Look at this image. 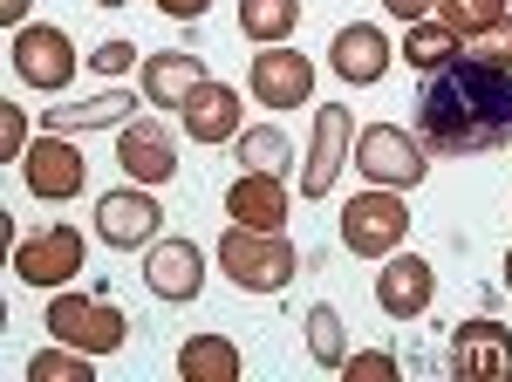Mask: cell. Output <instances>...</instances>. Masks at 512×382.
Returning a JSON list of instances; mask_svg holds the SVG:
<instances>
[{"label":"cell","mask_w":512,"mask_h":382,"mask_svg":"<svg viewBox=\"0 0 512 382\" xmlns=\"http://www.w3.org/2000/svg\"><path fill=\"white\" fill-rule=\"evenodd\" d=\"M417 137L437 157H485L512 144V69L485 55H458L417 96Z\"/></svg>","instance_id":"obj_1"},{"label":"cell","mask_w":512,"mask_h":382,"mask_svg":"<svg viewBox=\"0 0 512 382\" xmlns=\"http://www.w3.org/2000/svg\"><path fill=\"white\" fill-rule=\"evenodd\" d=\"M219 267H226V280L246 287V294H280V287L294 280V267H301V253H294L280 232L226 226V239H219Z\"/></svg>","instance_id":"obj_2"},{"label":"cell","mask_w":512,"mask_h":382,"mask_svg":"<svg viewBox=\"0 0 512 382\" xmlns=\"http://www.w3.org/2000/svg\"><path fill=\"white\" fill-rule=\"evenodd\" d=\"M355 171L383 191L424 185V171H431L424 164V137H410L403 123H369V130H355Z\"/></svg>","instance_id":"obj_3"},{"label":"cell","mask_w":512,"mask_h":382,"mask_svg":"<svg viewBox=\"0 0 512 382\" xmlns=\"http://www.w3.org/2000/svg\"><path fill=\"white\" fill-rule=\"evenodd\" d=\"M403 232H410V212H403V191H362L342 205V246H349L355 260H390L396 246H403Z\"/></svg>","instance_id":"obj_4"},{"label":"cell","mask_w":512,"mask_h":382,"mask_svg":"<svg viewBox=\"0 0 512 382\" xmlns=\"http://www.w3.org/2000/svg\"><path fill=\"white\" fill-rule=\"evenodd\" d=\"M48 335L82 348V355H110V348H123L130 321H123L103 294H55V301H48Z\"/></svg>","instance_id":"obj_5"},{"label":"cell","mask_w":512,"mask_h":382,"mask_svg":"<svg viewBox=\"0 0 512 382\" xmlns=\"http://www.w3.org/2000/svg\"><path fill=\"white\" fill-rule=\"evenodd\" d=\"M7 62H14V76L28 82V89H69L76 82V41L62 35V28H14V48H7Z\"/></svg>","instance_id":"obj_6"},{"label":"cell","mask_w":512,"mask_h":382,"mask_svg":"<svg viewBox=\"0 0 512 382\" xmlns=\"http://www.w3.org/2000/svg\"><path fill=\"white\" fill-rule=\"evenodd\" d=\"M82 260H89V239H82L76 226H41L14 246V273H21L28 287H62V280L82 273Z\"/></svg>","instance_id":"obj_7"},{"label":"cell","mask_w":512,"mask_h":382,"mask_svg":"<svg viewBox=\"0 0 512 382\" xmlns=\"http://www.w3.org/2000/svg\"><path fill=\"white\" fill-rule=\"evenodd\" d=\"M246 89H253L267 110H301V103L315 96V62L274 41V48H260V55H253V69H246Z\"/></svg>","instance_id":"obj_8"},{"label":"cell","mask_w":512,"mask_h":382,"mask_svg":"<svg viewBox=\"0 0 512 382\" xmlns=\"http://www.w3.org/2000/svg\"><path fill=\"white\" fill-rule=\"evenodd\" d=\"M21 178L35 198H76L82 178H89V164H82V144L76 137H62V130H48L41 144L21 151Z\"/></svg>","instance_id":"obj_9"},{"label":"cell","mask_w":512,"mask_h":382,"mask_svg":"<svg viewBox=\"0 0 512 382\" xmlns=\"http://www.w3.org/2000/svg\"><path fill=\"white\" fill-rule=\"evenodd\" d=\"M158 198L144 185H123V191H103L96 198V232H103V246H117V253H130V246H151L158 239Z\"/></svg>","instance_id":"obj_10"},{"label":"cell","mask_w":512,"mask_h":382,"mask_svg":"<svg viewBox=\"0 0 512 382\" xmlns=\"http://www.w3.org/2000/svg\"><path fill=\"white\" fill-rule=\"evenodd\" d=\"M117 164L130 171V185H164L178 171V144L164 123L137 116V123H117Z\"/></svg>","instance_id":"obj_11"},{"label":"cell","mask_w":512,"mask_h":382,"mask_svg":"<svg viewBox=\"0 0 512 382\" xmlns=\"http://www.w3.org/2000/svg\"><path fill=\"white\" fill-rule=\"evenodd\" d=\"M451 369L465 382H512V335L499 321H465L451 335Z\"/></svg>","instance_id":"obj_12"},{"label":"cell","mask_w":512,"mask_h":382,"mask_svg":"<svg viewBox=\"0 0 512 382\" xmlns=\"http://www.w3.org/2000/svg\"><path fill=\"white\" fill-rule=\"evenodd\" d=\"M437 294V273L431 260H417V253H403L396 246L390 260H383V273H376V307L390 314V321H410V314H424Z\"/></svg>","instance_id":"obj_13"},{"label":"cell","mask_w":512,"mask_h":382,"mask_svg":"<svg viewBox=\"0 0 512 382\" xmlns=\"http://www.w3.org/2000/svg\"><path fill=\"white\" fill-rule=\"evenodd\" d=\"M144 280H151L158 301H198V287H205V253H198L192 239H151Z\"/></svg>","instance_id":"obj_14"},{"label":"cell","mask_w":512,"mask_h":382,"mask_svg":"<svg viewBox=\"0 0 512 382\" xmlns=\"http://www.w3.org/2000/svg\"><path fill=\"white\" fill-rule=\"evenodd\" d=\"M178 123H185L192 144H233L239 137V89H226V82H198L192 96L178 103Z\"/></svg>","instance_id":"obj_15"},{"label":"cell","mask_w":512,"mask_h":382,"mask_svg":"<svg viewBox=\"0 0 512 382\" xmlns=\"http://www.w3.org/2000/svg\"><path fill=\"white\" fill-rule=\"evenodd\" d=\"M349 164V110H315V144H308V171H301V198H328Z\"/></svg>","instance_id":"obj_16"},{"label":"cell","mask_w":512,"mask_h":382,"mask_svg":"<svg viewBox=\"0 0 512 382\" xmlns=\"http://www.w3.org/2000/svg\"><path fill=\"white\" fill-rule=\"evenodd\" d=\"M335 76L349 82V89H369V82L390 76V35L383 28H369V21H349L342 35H335Z\"/></svg>","instance_id":"obj_17"},{"label":"cell","mask_w":512,"mask_h":382,"mask_svg":"<svg viewBox=\"0 0 512 382\" xmlns=\"http://www.w3.org/2000/svg\"><path fill=\"white\" fill-rule=\"evenodd\" d=\"M226 212H233V226L280 232L287 226V185H280L274 171H246V178H233V191H226Z\"/></svg>","instance_id":"obj_18"},{"label":"cell","mask_w":512,"mask_h":382,"mask_svg":"<svg viewBox=\"0 0 512 382\" xmlns=\"http://www.w3.org/2000/svg\"><path fill=\"white\" fill-rule=\"evenodd\" d=\"M198 82H212V76H205V62L185 55V48H171V55H151V62H144V96H151L158 110H178Z\"/></svg>","instance_id":"obj_19"},{"label":"cell","mask_w":512,"mask_h":382,"mask_svg":"<svg viewBox=\"0 0 512 382\" xmlns=\"http://www.w3.org/2000/svg\"><path fill=\"white\" fill-rule=\"evenodd\" d=\"M178 376L185 382H239V342L226 335H192L178 348Z\"/></svg>","instance_id":"obj_20"},{"label":"cell","mask_w":512,"mask_h":382,"mask_svg":"<svg viewBox=\"0 0 512 382\" xmlns=\"http://www.w3.org/2000/svg\"><path fill=\"white\" fill-rule=\"evenodd\" d=\"M301 28V0H239V35L260 41V48H274Z\"/></svg>","instance_id":"obj_21"},{"label":"cell","mask_w":512,"mask_h":382,"mask_svg":"<svg viewBox=\"0 0 512 382\" xmlns=\"http://www.w3.org/2000/svg\"><path fill=\"white\" fill-rule=\"evenodd\" d=\"M458 48H465V41L451 35L444 21H410V28H403V62L424 69V76H437L444 62H458Z\"/></svg>","instance_id":"obj_22"},{"label":"cell","mask_w":512,"mask_h":382,"mask_svg":"<svg viewBox=\"0 0 512 382\" xmlns=\"http://www.w3.org/2000/svg\"><path fill=\"white\" fill-rule=\"evenodd\" d=\"M437 21L472 48L478 35H492V28L506 21V0H437Z\"/></svg>","instance_id":"obj_23"},{"label":"cell","mask_w":512,"mask_h":382,"mask_svg":"<svg viewBox=\"0 0 512 382\" xmlns=\"http://www.w3.org/2000/svg\"><path fill=\"white\" fill-rule=\"evenodd\" d=\"M308 355H315L321 369H335V376H342V362H349V342H342V314H335L328 301L308 307Z\"/></svg>","instance_id":"obj_24"},{"label":"cell","mask_w":512,"mask_h":382,"mask_svg":"<svg viewBox=\"0 0 512 382\" xmlns=\"http://www.w3.org/2000/svg\"><path fill=\"white\" fill-rule=\"evenodd\" d=\"M103 123H130V96H96V103H82V110H48V130H62V137L103 130Z\"/></svg>","instance_id":"obj_25"},{"label":"cell","mask_w":512,"mask_h":382,"mask_svg":"<svg viewBox=\"0 0 512 382\" xmlns=\"http://www.w3.org/2000/svg\"><path fill=\"white\" fill-rule=\"evenodd\" d=\"M96 355H82V348H41V355H28V382H96V369H89Z\"/></svg>","instance_id":"obj_26"},{"label":"cell","mask_w":512,"mask_h":382,"mask_svg":"<svg viewBox=\"0 0 512 382\" xmlns=\"http://www.w3.org/2000/svg\"><path fill=\"white\" fill-rule=\"evenodd\" d=\"M233 144H239V164H246V171H274V178L287 171V137H280L274 123H260V130H239Z\"/></svg>","instance_id":"obj_27"},{"label":"cell","mask_w":512,"mask_h":382,"mask_svg":"<svg viewBox=\"0 0 512 382\" xmlns=\"http://www.w3.org/2000/svg\"><path fill=\"white\" fill-rule=\"evenodd\" d=\"M21 151H28V116L14 110V103H0V157L21 164Z\"/></svg>","instance_id":"obj_28"},{"label":"cell","mask_w":512,"mask_h":382,"mask_svg":"<svg viewBox=\"0 0 512 382\" xmlns=\"http://www.w3.org/2000/svg\"><path fill=\"white\" fill-rule=\"evenodd\" d=\"M465 55H485V62H499V69H512V14L499 21V28H492V35H478L472 48H465Z\"/></svg>","instance_id":"obj_29"},{"label":"cell","mask_w":512,"mask_h":382,"mask_svg":"<svg viewBox=\"0 0 512 382\" xmlns=\"http://www.w3.org/2000/svg\"><path fill=\"white\" fill-rule=\"evenodd\" d=\"M342 376H369V382H390V376H396V355H383V348H362V355H349V362H342Z\"/></svg>","instance_id":"obj_30"},{"label":"cell","mask_w":512,"mask_h":382,"mask_svg":"<svg viewBox=\"0 0 512 382\" xmlns=\"http://www.w3.org/2000/svg\"><path fill=\"white\" fill-rule=\"evenodd\" d=\"M130 55H137V48H130V41H103V48H96V55H89V62H96V69H103V76H123V69H130Z\"/></svg>","instance_id":"obj_31"},{"label":"cell","mask_w":512,"mask_h":382,"mask_svg":"<svg viewBox=\"0 0 512 382\" xmlns=\"http://www.w3.org/2000/svg\"><path fill=\"white\" fill-rule=\"evenodd\" d=\"M383 7H390L403 28H410V21H424V14H437V0H383Z\"/></svg>","instance_id":"obj_32"},{"label":"cell","mask_w":512,"mask_h":382,"mask_svg":"<svg viewBox=\"0 0 512 382\" xmlns=\"http://www.w3.org/2000/svg\"><path fill=\"white\" fill-rule=\"evenodd\" d=\"M164 14H171V21H198V14H205V7H212V0H158Z\"/></svg>","instance_id":"obj_33"},{"label":"cell","mask_w":512,"mask_h":382,"mask_svg":"<svg viewBox=\"0 0 512 382\" xmlns=\"http://www.w3.org/2000/svg\"><path fill=\"white\" fill-rule=\"evenodd\" d=\"M28 7H35V0H0V21H7V28H21V14H28Z\"/></svg>","instance_id":"obj_34"},{"label":"cell","mask_w":512,"mask_h":382,"mask_svg":"<svg viewBox=\"0 0 512 382\" xmlns=\"http://www.w3.org/2000/svg\"><path fill=\"white\" fill-rule=\"evenodd\" d=\"M96 7H130V0H96Z\"/></svg>","instance_id":"obj_35"},{"label":"cell","mask_w":512,"mask_h":382,"mask_svg":"<svg viewBox=\"0 0 512 382\" xmlns=\"http://www.w3.org/2000/svg\"><path fill=\"white\" fill-rule=\"evenodd\" d=\"M506 287H512V253H506Z\"/></svg>","instance_id":"obj_36"}]
</instances>
